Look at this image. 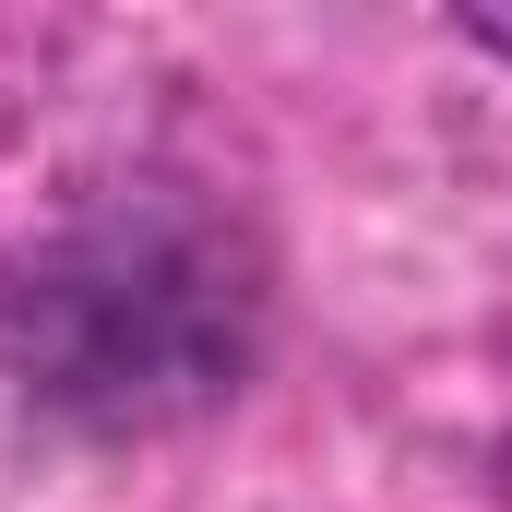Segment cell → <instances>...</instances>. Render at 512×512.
<instances>
[{"mask_svg": "<svg viewBox=\"0 0 512 512\" xmlns=\"http://www.w3.org/2000/svg\"><path fill=\"white\" fill-rule=\"evenodd\" d=\"M465 36H477V48H501V60H512V12H477Z\"/></svg>", "mask_w": 512, "mask_h": 512, "instance_id": "obj_1", "label": "cell"}]
</instances>
